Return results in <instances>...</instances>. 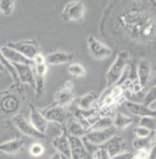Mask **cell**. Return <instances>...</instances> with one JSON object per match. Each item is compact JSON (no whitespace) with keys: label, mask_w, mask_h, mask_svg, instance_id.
<instances>
[{"label":"cell","mask_w":156,"mask_h":159,"mask_svg":"<svg viewBox=\"0 0 156 159\" xmlns=\"http://www.w3.org/2000/svg\"><path fill=\"white\" fill-rule=\"evenodd\" d=\"M121 27L135 40L153 41L155 35V23L154 17L139 9H129L119 16Z\"/></svg>","instance_id":"6da1fadb"},{"label":"cell","mask_w":156,"mask_h":159,"mask_svg":"<svg viewBox=\"0 0 156 159\" xmlns=\"http://www.w3.org/2000/svg\"><path fill=\"white\" fill-rule=\"evenodd\" d=\"M129 59L130 55L125 50H123L117 54L113 63L111 64L109 70L106 73L107 89L116 85L119 82V80L122 79L125 68L127 67L129 62Z\"/></svg>","instance_id":"7a4b0ae2"},{"label":"cell","mask_w":156,"mask_h":159,"mask_svg":"<svg viewBox=\"0 0 156 159\" xmlns=\"http://www.w3.org/2000/svg\"><path fill=\"white\" fill-rule=\"evenodd\" d=\"M85 5L82 1H70L63 8L60 17L65 22H81L84 17Z\"/></svg>","instance_id":"3957f363"},{"label":"cell","mask_w":156,"mask_h":159,"mask_svg":"<svg viewBox=\"0 0 156 159\" xmlns=\"http://www.w3.org/2000/svg\"><path fill=\"white\" fill-rule=\"evenodd\" d=\"M115 134L116 130L113 126L103 130H89L82 140L94 146L100 147Z\"/></svg>","instance_id":"277c9868"},{"label":"cell","mask_w":156,"mask_h":159,"mask_svg":"<svg viewBox=\"0 0 156 159\" xmlns=\"http://www.w3.org/2000/svg\"><path fill=\"white\" fill-rule=\"evenodd\" d=\"M7 47L13 48L28 58L29 60L33 61V59L39 53L38 51V44L34 39H27L21 41H14L9 42L6 45Z\"/></svg>","instance_id":"5b68a950"},{"label":"cell","mask_w":156,"mask_h":159,"mask_svg":"<svg viewBox=\"0 0 156 159\" xmlns=\"http://www.w3.org/2000/svg\"><path fill=\"white\" fill-rule=\"evenodd\" d=\"M12 121H13L14 125L22 134L34 138V139H45L46 138V135L38 132L33 127L29 120H28L24 115L16 114L13 116Z\"/></svg>","instance_id":"8992f818"},{"label":"cell","mask_w":156,"mask_h":159,"mask_svg":"<svg viewBox=\"0 0 156 159\" xmlns=\"http://www.w3.org/2000/svg\"><path fill=\"white\" fill-rule=\"evenodd\" d=\"M87 45H88V51L90 53V56L95 60L98 61L104 60L110 57V55L112 54L111 48H109L105 44L101 43L93 36L88 37Z\"/></svg>","instance_id":"52a82bcc"},{"label":"cell","mask_w":156,"mask_h":159,"mask_svg":"<svg viewBox=\"0 0 156 159\" xmlns=\"http://www.w3.org/2000/svg\"><path fill=\"white\" fill-rule=\"evenodd\" d=\"M34 80H35V92L36 98L39 99L45 93V78L47 74V67L46 62L33 63L32 66Z\"/></svg>","instance_id":"ba28073f"},{"label":"cell","mask_w":156,"mask_h":159,"mask_svg":"<svg viewBox=\"0 0 156 159\" xmlns=\"http://www.w3.org/2000/svg\"><path fill=\"white\" fill-rule=\"evenodd\" d=\"M100 148L107 154L109 158H111L124 152H129V146L124 139L122 136L116 134L112 136L108 142L101 145Z\"/></svg>","instance_id":"9c48e42d"},{"label":"cell","mask_w":156,"mask_h":159,"mask_svg":"<svg viewBox=\"0 0 156 159\" xmlns=\"http://www.w3.org/2000/svg\"><path fill=\"white\" fill-rule=\"evenodd\" d=\"M40 111L42 112L47 122H53L59 125H63L67 120L66 109L54 103Z\"/></svg>","instance_id":"30bf717a"},{"label":"cell","mask_w":156,"mask_h":159,"mask_svg":"<svg viewBox=\"0 0 156 159\" xmlns=\"http://www.w3.org/2000/svg\"><path fill=\"white\" fill-rule=\"evenodd\" d=\"M69 145H70V158L92 159V157L87 151L81 138L69 136Z\"/></svg>","instance_id":"8fae6325"},{"label":"cell","mask_w":156,"mask_h":159,"mask_svg":"<svg viewBox=\"0 0 156 159\" xmlns=\"http://www.w3.org/2000/svg\"><path fill=\"white\" fill-rule=\"evenodd\" d=\"M29 122L38 132L42 134H45L47 129L48 122L42 114V112L38 110L34 105H29Z\"/></svg>","instance_id":"7c38bea8"},{"label":"cell","mask_w":156,"mask_h":159,"mask_svg":"<svg viewBox=\"0 0 156 159\" xmlns=\"http://www.w3.org/2000/svg\"><path fill=\"white\" fill-rule=\"evenodd\" d=\"M15 68L17 75L18 82L20 83H27L35 88V80L32 70V66L26 64H12Z\"/></svg>","instance_id":"4fadbf2b"},{"label":"cell","mask_w":156,"mask_h":159,"mask_svg":"<svg viewBox=\"0 0 156 159\" xmlns=\"http://www.w3.org/2000/svg\"><path fill=\"white\" fill-rule=\"evenodd\" d=\"M151 75V63L146 59H141L137 66L136 77L140 89L144 88Z\"/></svg>","instance_id":"5bb4252c"},{"label":"cell","mask_w":156,"mask_h":159,"mask_svg":"<svg viewBox=\"0 0 156 159\" xmlns=\"http://www.w3.org/2000/svg\"><path fill=\"white\" fill-rule=\"evenodd\" d=\"M52 146L57 150L60 156L70 158V145L69 141V136L65 132L59 136H56L52 140Z\"/></svg>","instance_id":"9a60e30c"},{"label":"cell","mask_w":156,"mask_h":159,"mask_svg":"<svg viewBox=\"0 0 156 159\" xmlns=\"http://www.w3.org/2000/svg\"><path fill=\"white\" fill-rule=\"evenodd\" d=\"M45 59L47 65H61L71 62L74 59V54L71 52L58 50L48 54L47 57H45Z\"/></svg>","instance_id":"2e32d148"},{"label":"cell","mask_w":156,"mask_h":159,"mask_svg":"<svg viewBox=\"0 0 156 159\" xmlns=\"http://www.w3.org/2000/svg\"><path fill=\"white\" fill-rule=\"evenodd\" d=\"M2 53L4 57L10 62L11 64H26V65H30L33 66V61L17 52L16 50L13 48H8L7 46H4L1 48Z\"/></svg>","instance_id":"e0dca14e"},{"label":"cell","mask_w":156,"mask_h":159,"mask_svg":"<svg viewBox=\"0 0 156 159\" xmlns=\"http://www.w3.org/2000/svg\"><path fill=\"white\" fill-rule=\"evenodd\" d=\"M25 145V141L20 138H15L5 143H0V154L6 155H17L19 154Z\"/></svg>","instance_id":"ac0fdd59"},{"label":"cell","mask_w":156,"mask_h":159,"mask_svg":"<svg viewBox=\"0 0 156 159\" xmlns=\"http://www.w3.org/2000/svg\"><path fill=\"white\" fill-rule=\"evenodd\" d=\"M126 108L131 113L140 116L145 117V116H151V117H155L156 111L152 110L149 108L147 105L143 103H139V102H126Z\"/></svg>","instance_id":"d6986e66"},{"label":"cell","mask_w":156,"mask_h":159,"mask_svg":"<svg viewBox=\"0 0 156 159\" xmlns=\"http://www.w3.org/2000/svg\"><path fill=\"white\" fill-rule=\"evenodd\" d=\"M20 102L16 95L7 93L0 100V110L5 113H12L18 109Z\"/></svg>","instance_id":"ffe728a7"},{"label":"cell","mask_w":156,"mask_h":159,"mask_svg":"<svg viewBox=\"0 0 156 159\" xmlns=\"http://www.w3.org/2000/svg\"><path fill=\"white\" fill-rule=\"evenodd\" d=\"M54 104L60 106L63 108H66L67 106L70 105L75 98H74V93L72 91L67 90L64 87L60 88V90H58L54 95Z\"/></svg>","instance_id":"44dd1931"},{"label":"cell","mask_w":156,"mask_h":159,"mask_svg":"<svg viewBox=\"0 0 156 159\" xmlns=\"http://www.w3.org/2000/svg\"><path fill=\"white\" fill-rule=\"evenodd\" d=\"M97 100V94L94 92H89L84 95L78 97V99L74 100L76 104V108L81 111H89L93 109L92 105Z\"/></svg>","instance_id":"7402d4cb"},{"label":"cell","mask_w":156,"mask_h":159,"mask_svg":"<svg viewBox=\"0 0 156 159\" xmlns=\"http://www.w3.org/2000/svg\"><path fill=\"white\" fill-rule=\"evenodd\" d=\"M87 132L88 131L83 127L75 118L68 121V124L65 129V133L67 134V135L73 136V137H79V138L84 137Z\"/></svg>","instance_id":"603a6c76"},{"label":"cell","mask_w":156,"mask_h":159,"mask_svg":"<svg viewBox=\"0 0 156 159\" xmlns=\"http://www.w3.org/2000/svg\"><path fill=\"white\" fill-rule=\"evenodd\" d=\"M133 123V119L128 115H125L123 113L120 112L115 115V117L112 119V126L114 129L117 130H124L128 126H130Z\"/></svg>","instance_id":"cb8c5ba5"},{"label":"cell","mask_w":156,"mask_h":159,"mask_svg":"<svg viewBox=\"0 0 156 159\" xmlns=\"http://www.w3.org/2000/svg\"><path fill=\"white\" fill-rule=\"evenodd\" d=\"M154 135H155V132H154L152 134L151 136L149 137H145V138H139L136 137L133 142L132 145L136 150L139 149H152L154 148Z\"/></svg>","instance_id":"d4e9b609"},{"label":"cell","mask_w":156,"mask_h":159,"mask_svg":"<svg viewBox=\"0 0 156 159\" xmlns=\"http://www.w3.org/2000/svg\"><path fill=\"white\" fill-rule=\"evenodd\" d=\"M68 72L73 77H85L87 75V70L85 67L80 63H71L68 68Z\"/></svg>","instance_id":"484cf974"},{"label":"cell","mask_w":156,"mask_h":159,"mask_svg":"<svg viewBox=\"0 0 156 159\" xmlns=\"http://www.w3.org/2000/svg\"><path fill=\"white\" fill-rule=\"evenodd\" d=\"M109 127H112V119L108 116H101L89 130H103Z\"/></svg>","instance_id":"4316f807"},{"label":"cell","mask_w":156,"mask_h":159,"mask_svg":"<svg viewBox=\"0 0 156 159\" xmlns=\"http://www.w3.org/2000/svg\"><path fill=\"white\" fill-rule=\"evenodd\" d=\"M144 102L143 104L147 105L149 108H151L152 110L155 111V101H156V87L155 85L153 86L151 88V90L146 93V95L144 96Z\"/></svg>","instance_id":"83f0119b"},{"label":"cell","mask_w":156,"mask_h":159,"mask_svg":"<svg viewBox=\"0 0 156 159\" xmlns=\"http://www.w3.org/2000/svg\"><path fill=\"white\" fill-rule=\"evenodd\" d=\"M15 7V1L13 0H0V11L7 16L12 15Z\"/></svg>","instance_id":"f1b7e54d"},{"label":"cell","mask_w":156,"mask_h":159,"mask_svg":"<svg viewBox=\"0 0 156 159\" xmlns=\"http://www.w3.org/2000/svg\"><path fill=\"white\" fill-rule=\"evenodd\" d=\"M0 62L3 64V66L6 68L7 71L10 74V76L13 78V80L16 81V82H18V80H17V75H16V71L15 70V68L13 67V65L10 63L3 55L2 53V50H1V48H0Z\"/></svg>","instance_id":"f546056e"},{"label":"cell","mask_w":156,"mask_h":159,"mask_svg":"<svg viewBox=\"0 0 156 159\" xmlns=\"http://www.w3.org/2000/svg\"><path fill=\"white\" fill-rule=\"evenodd\" d=\"M139 126L143 128H146L152 132H155L156 128V119L155 117H151V116H145L141 117L139 123Z\"/></svg>","instance_id":"4dcf8cb0"},{"label":"cell","mask_w":156,"mask_h":159,"mask_svg":"<svg viewBox=\"0 0 156 159\" xmlns=\"http://www.w3.org/2000/svg\"><path fill=\"white\" fill-rule=\"evenodd\" d=\"M45 152V148L44 146L39 143H35L30 145L29 147V154L30 156L34 157H41Z\"/></svg>","instance_id":"1f68e13d"},{"label":"cell","mask_w":156,"mask_h":159,"mask_svg":"<svg viewBox=\"0 0 156 159\" xmlns=\"http://www.w3.org/2000/svg\"><path fill=\"white\" fill-rule=\"evenodd\" d=\"M154 151V148L152 149H139L136 150L135 154H132L131 159H150L152 153Z\"/></svg>","instance_id":"d6a6232c"},{"label":"cell","mask_w":156,"mask_h":159,"mask_svg":"<svg viewBox=\"0 0 156 159\" xmlns=\"http://www.w3.org/2000/svg\"><path fill=\"white\" fill-rule=\"evenodd\" d=\"M154 132L146 129V128L140 127V126H137V127L134 129V134L136 135V137H139V138H145V137H149L152 135Z\"/></svg>","instance_id":"836d02e7"},{"label":"cell","mask_w":156,"mask_h":159,"mask_svg":"<svg viewBox=\"0 0 156 159\" xmlns=\"http://www.w3.org/2000/svg\"><path fill=\"white\" fill-rule=\"evenodd\" d=\"M131 157H132V153H131L129 151V152H124V153L119 154V155H117V156L109 159H131Z\"/></svg>","instance_id":"e575fe53"},{"label":"cell","mask_w":156,"mask_h":159,"mask_svg":"<svg viewBox=\"0 0 156 159\" xmlns=\"http://www.w3.org/2000/svg\"><path fill=\"white\" fill-rule=\"evenodd\" d=\"M65 89H67V90H69V91H73V88H74V83H73V81H71V80H68V81H66L65 82V84H64V86H63Z\"/></svg>","instance_id":"d590c367"},{"label":"cell","mask_w":156,"mask_h":159,"mask_svg":"<svg viewBox=\"0 0 156 159\" xmlns=\"http://www.w3.org/2000/svg\"><path fill=\"white\" fill-rule=\"evenodd\" d=\"M48 159H61V157H60V155L59 153L56 152V153H54Z\"/></svg>","instance_id":"8d00e7d4"},{"label":"cell","mask_w":156,"mask_h":159,"mask_svg":"<svg viewBox=\"0 0 156 159\" xmlns=\"http://www.w3.org/2000/svg\"><path fill=\"white\" fill-rule=\"evenodd\" d=\"M7 71V70H6V68L3 66V64L0 62V72H3V73H5Z\"/></svg>","instance_id":"74e56055"},{"label":"cell","mask_w":156,"mask_h":159,"mask_svg":"<svg viewBox=\"0 0 156 159\" xmlns=\"http://www.w3.org/2000/svg\"><path fill=\"white\" fill-rule=\"evenodd\" d=\"M61 157V159H71V158H69V157H63V156H60Z\"/></svg>","instance_id":"f35d334b"}]
</instances>
